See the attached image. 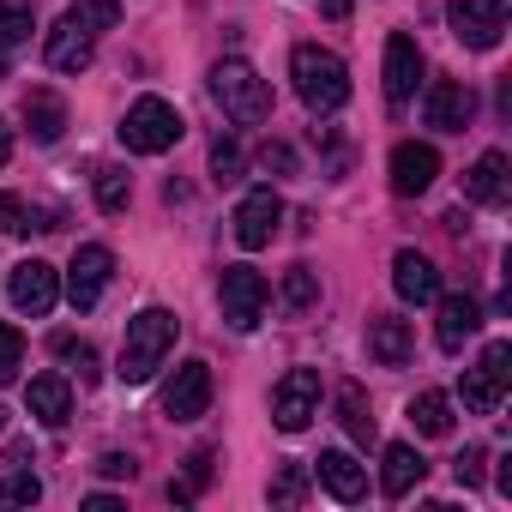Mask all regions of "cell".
I'll use <instances>...</instances> for the list:
<instances>
[{
	"mask_svg": "<svg viewBox=\"0 0 512 512\" xmlns=\"http://www.w3.org/2000/svg\"><path fill=\"white\" fill-rule=\"evenodd\" d=\"M175 332H181V320H175L169 308H139V314L127 320V338H121V362H115L121 386H145V380L163 368V356L175 350Z\"/></svg>",
	"mask_w": 512,
	"mask_h": 512,
	"instance_id": "1",
	"label": "cell"
},
{
	"mask_svg": "<svg viewBox=\"0 0 512 512\" xmlns=\"http://www.w3.org/2000/svg\"><path fill=\"white\" fill-rule=\"evenodd\" d=\"M290 79H296V97H302L314 115H338V109L350 103V67H344L332 49H320V43H302V49L290 55Z\"/></svg>",
	"mask_w": 512,
	"mask_h": 512,
	"instance_id": "2",
	"label": "cell"
},
{
	"mask_svg": "<svg viewBox=\"0 0 512 512\" xmlns=\"http://www.w3.org/2000/svg\"><path fill=\"white\" fill-rule=\"evenodd\" d=\"M211 97H217V109H223L235 127H260V121H272V85L253 73L241 55H229V61L211 67Z\"/></svg>",
	"mask_w": 512,
	"mask_h": 512,
	"instance_id": "3",
	"label": "cell"
},
{
	"mask_svg": "<svg viewBox=\"0 0 512 512\" xmlns=\"http://www.w3.org/2000/svg\"><path fill=\"white\" fill-rule=\"evenodd\" d=\"M181 133H187V121H181L175 103H163V97H139V103L121 115V145H127L133 157H163L169 145H181Z\"/></svg>",
	"mask_w": 512,
	"mask_h": 512,
	"instance_id": "4",
	"label": "cell"
},
{
	"mask_svg": "<svg viewBox=\"0 0 512 512\" xmlns=\"http://www.w3.org/2000/svg\"><path fill=\"white\" fill-rule=\"evenodd\" d=\"M217 302H223V320L235 332H253L266 320V302H272V284L253 272V266H223V284H217Z\"/></svg>",
	"mask_w": 512,
	"mask_h": 512,
	"instance_id": "5",
	"label": "cell"
},
{
	"mask_svg": "<svg viewBox=\"0 0 512 512\" xmlns=\"http://www.w3.org/2000/svg\"><path fill=\"white\" fill-rule=\"evenodd\" d=\"M506 386H512V344L494 338V344L482 350V362L464 374V404H470L476 416H494L500 398H506Z\"/></svg>",
	"mask_w": 512,
	"mask_h": 512,
	"instance_id": "6",
	"label": "cell"
},
{
	"mask_svg": "<svg viewBox=\"0 0 512 512\" xmlns=\"http://www.w3.org/2000/svg\"><path fill=\"white\" fill-rule=\"evenodd\" d=\"M314 416H320V368H290L272 386V422L284 434H302Z\"/></svg>",
	"mask_w": 512,
	"mask_h": 512,
	"instance_id": "7",
	"label": "cell"
},
{
	"mask_svg": "<svg viewBox=\"0 0 512 512\" xmlns=\"http://www.w3.org/2000/svg\"><path fill=\"white\" fill-rule=\"evenodd\" d=\"M446 19H452V37L464 49H500V37H506V0H446Z\"/></svg>",
	"mask_w": 512,
	"mask_h": 512,
	"instance_id": "8",
	"label": "cell"
},
{
	"mask_svg": "<svg viewBox=\"0 0 512 512\" xmlns=\"http://www.w3.org/2000/svg\"><path fill=\"white\" fill-rule=\"evenodd\" d=\"M109 278H115V253H109L103 241H85V247L73 253V266H67V302H73L79 314H91V308L103 302Z\"/></svg>",
	"mask_w": 512,
	"mask_h": 512,
	"instance_id": "9",
	"label": "cell"
},
{
	"mask_svg": "<svg viewBox=\"0 0 512 512\" xmlns=\"http://www.w3.org/2000/svg\"><path fill=\"white\" fill-rule=\"evenodd\" d=\"M422 121L440 127V133H464L476 121V91L464 79H434L428 97H422Z\"/></svg>",
	"mask_w": 512,
	"mask_h": 512,
	"instance_id": "10",
	"label": "cell"
},
{
	"mask_svg": "<svg viewBox=\"0 0 512 512\" xmlns=\"http://www.w3.org/2000/svg\"><path fill=\"white\" fill-rule=\"evenodd\" d=\"M211 410V368L205 362H181L175 380L163 386V416L169 422H199Z\"/></svg>",
	"mask_w": 512,
	"mask_h": 512,
	"instance_id": "11",
	"label": "cell"
},
{
	"mask_svg": "<svg viewBox=\"0 0 512 512\" xmlns=\"http://www.w3.org/2000/svg\"><path fill=\"white\" fill-rule=\"evenodd\" d=\"M278 223H284V199H278L272 187H253V193L235 205V241H241L247 253H253V247H272Z\"/></svg>",
	"mask_w": 512,
	"mask_h": 512,
	"instance_id": "12",
	"label": "cell"
},
{
	"mask_svg": "<svg viewBox=\"0 0 512 512\" xmlns=\"http://www.w3.org/2000/svg\"><path fill=\"white\" fill-rule=\"evenodd\" d=\"M416 79H422V43L410 31H392L386 37V103L404 109L416 97Z\"/></svg>",
	"mask_w": 512,
	"mask_h": 512,
	"instance_id": "13",
	"label": "cell"
},
{
	"mask_svg": "<svg viewBox=\"0 0 512 512\" xmlns=\"http://www.w3.org/2000/svg\"><path fill=\"white\" fill-rule=\"evenodd\" d=\"M7 296H13V308H19V314L43 320V314L61 302V278H55V266H49V260H25V266L13 272Z\"/></svg>",
	"mask_w": 512,
	"mask_h": 512,
	"instance_id": "14",
	"label": "cell"
},
{
	"mask_svg": "<svg viewBox=\"0 0 512 512\" xmlns=\"http://www.w3.org/2000/svg\"><path fill=\"white\" fill-rule=\"evenodd\" d=\"M434 175H440V151H434V145L404 139V145L392 151V193H398V199L428 193V187H434Z\"/></svg>",
	"mask_w": 512,
	"mask_h": 512,
	"instance_id": "15",
	"label": "cell"
},
{
	"mask_svg": "<svg viewBox=\"0 0 512 512\" xmlns=\"http://www.w3.org/2000/svg\"><path fill=\"white\" fill-rule=\"evenodd\" d=\"M91 55H97V37H91L73 13H67V19L49 31V43H43V61H49L55 73H85V67H91Z\"/></svg>",
	"mask_w": 512,
	"mask_h": 512,
	"instance_id": "16",
	"label": "cell"
},
{
	"mask_svg": "<svg viewBox=\"0 0 512 512\" xmlns=\"http://www.w3.org/2000/svg\"><path fill=\"white\" fill-rule=\"evenodd\" d=\"M392 290H398L404 302H416V308H428V302L440 296V272H434L428 253H416V247L398 253V260H392Z\"/></svg>",
	"mask_w": 512,
	"mask_h": 512,
	"instance_id": "17",
	"label": "cell"
},
{
	"mask_svg": "<svg viewBox=\"0 0 512 512\" xmlns=\"http://www.w3.org/2000/svg\"><path fill=\"white\" fill-rule=\"evenodd\" d=\"M464 199H470V205H506V199H512L506 151H482V157H476V169L464 175Z\"/></svg>",
	"mask_w": 512,
	"mask_h": 512,
	"instance_id": "18",
	"label": "cell"
},
{
	"mask_svg": "<svg viewBox=\"0 0 512 512\" xmlns=\"http://www.w3.org/2000/svg\"><path fill=\"white\" fill-rule=\"evenodd\" d=\"M410 350H416L410 320H398V314H374V320H368V356H374L380 368H404Z\"/></svg>",
	"mask_w": 512,
	"mask_h": 512,
	"instance_id": "19",
	"label": "cell"
},
{
	"mask_svg": "<svg viewBox=\"0 0 512 512\" xmlns=\"http://www.w3.org/2000/svg\"><path fill=\"white\" fill-rule=\"evenodd\" d=\"M314 476L326 482V494H332V500H362V494H368V470H362L344 446L320 452V458H314Z\"/></svg>",
	"mask_w": 512,
	"mask_h": 512,
	"instance_id": "20",
	"label": "cell"
},
{
	"mask_svg": "<svg viewBox=\"0 0 512 512\" xmlns=\"http://www.w3.org/2000/svg\"><path fill=\"white\" fill-rule=\"evenodd\" d=\"M434 302H440V326H434L440 350H464V338H476L482 326V302L476 296H434Z\"/></svg>",
	"mask_w": 512,
	"mask_h": 512,
	"instance_id": "21",
	"label": "cell"
},
{
	"mask_svg": "<svg viewBox=\"0 0 512 512\" xmlns=\"http://www.w3.org/2000/svg\"><path fill=\"white\" fill-rule=\"evenodd\" d=\"M25 404H31V416H37L43 428H67V416H73V392H67L61 374H37V380L25 386Z\"/></svg>",
	"mask_w": 512,
	"mask_h": 512,
	"instance_id": "22",
	"label": "cell"
},
{
	"mask_svg": "<svg viewBox=\"0 0 512 512\" xmlns=\"http://www.w3.org/2000/svg\"><path fill=\"white\" fill-rule=\"evenodd\" d=\"M25 121H31V139L37 145H55L67 133V103L49 85H37V91H25Z\"/></svg>",
	"mask_w": 512,
	"mask_h": 512,
	"instance_id": "23",
	"label": "cell"
},
{
	"mask_svg": "<svg viewBox=\"0 0 512 512\" xmlns=\"http://www.w3.org/2000/svg\"><path fill=\"white\" fill-rule=\"evenodd\" d=\"M422 470H428V464L416 458V446H404V440L386 446V458H380V494H386V500H404V494L422 482Z\"/></svg>",
	"mask_w": 512,
	"mask_h": 512,
	"instance_id": "24",
	"label": "cell"
},
{
	"mask_svg": "<svg viewBox=\"0 0 512 512\" xmlns=\"http://www.w3.org/2000/svg\"><path fill=\"white\" fill-rule=\"evenodd\" d=\"M338 422H344V434L356 440V446H374V416H368V398H362V386L356 380H344L338 386Z\"/></svg>",
	"mask_w": 512,
	"mask_h": 512,
	"instance_id": "25",
	"label": "cell"
},
{
	"mask_svg": "<svg viewBox=\"0 0 512 512\" xmlns=\"http://www.w3.org/2000/svg\"><path fill=\"white\" fill-rule=\"evenodd\" d=\"M410 422H416V434L446 440V434H452V398H446V392H416V398H410Z\"/></svg>",
	"mask_w": 512,
	"mask_h": 512,
	"instance_id": "26",
	"label": "cell"
},
{
	"mask_svg": "<svg viewBox=\"0 0 512 512\" xmlns=\"http://www.w3.org/2000/svg\"><path fill=\"white\" fill-rule=\"evenodd\" d=\"M314 308H320V278H314V266H290V272H284V314L302 320V314H314Z\"/></svg>",
	"mask_w": 512,
	"mask_h": 512,
	"instance_id": "27",
	"label": "cell"
},
{
	"mask_svg": "<svg viewBox=\"0 0 512 512\" xmlns=\"http://www.w3.org/2000/svg\"><path fill=\"white\" fill-rule=\"evenodd\" d=\"M37 31V13H31V0H0V49H25Z\"/></svg>",
	"mask_w": 512,
	"mask_h": 512,
	"instance_id": "28",
	"label": "cell"
},
{
	"mask_svg": "<svg viewBox=\"0 0 512 512\" xmlns=\"http://www.w3.org/2000/svg\"><path fill=\"white\" fill-rule=\"evenodd\" d=\"M211 464H217V452H211V446H199V452L187 458V476H181V482H169V500H175V506H187V500L211 482Z\"/></svg>",
	"mask_w": 512,
	"mask_h": 512,
	"instance_id": "29",
	"label": "cell"
},
{
	"mask_svg": "<svg viewBox=\"0 0 512 512\" xmlns=\"http://www.w3.org/2000/svg\"><path fill=\"white\" fill-rule=\"evenodd\" d=\"M127 199H133V181H127V169L103 163V169H97V205L115 217V211H127Z\"/></svg>",
	"mask_w": 512,
	"mask_h": 512,
	"instance_id": "30",
	"label": "cell"
},
{
	"mask_svg": "<svg viewBox=\"0 0 512 512\" xmlns=\"http://www.w3.org/2000/svg\"><path fill=\"white\" fill-rule=\"evenodd\" d=\"M211 175L229 187V181H241V139L235 133H217L211 139Z\"/></svg>",
	"mask_w": 512,
	"mask_h": 512,
	"instance_id": "31",
	"label": "cell"
},
{
	"mask_svg": "<svg viewBox=\"0 0 512 512\" xmlns=\"http://www.w3.org/2000/svg\"><path fill=\"white\" fill-rule=\"evenodd\" d=\"M55 356H67V362H73V374H79L85 386L103 374V368H97V350H91L85 338H73V332H61V338H55Z\"/></svg>",
	"mask_w": 512,
	"mask_h": 512,
	"instance_id": "32",
	"label": "cell"
},
{
	"mask_svg": "<svg viewBox=\"0 0 512 512\" xmlns=\"http://www.w3.org/2000/svg\"><path fill=\"white\" fill-rule=\"evenodd\" d=\"M308 500V464H284L272 476V506H302Z\"/></svg>",
	"mask_w": 512,
	"mask_h": 512,
	"instance_id": "33",
	"label": "cell"
},
{
	"mask_svg": "<svg viewBox=\"0 0 512 512\" xmlns=\"http://www.w3.org/2000/svg\"><path fill=\"white\" fill-rule=\"evenodd\" d=\"M43 500V482L31 470H13V476H0V506H37Z\"/></svg>",
	"mask_w": 512,
	"mask_h": 512,
	"instance_id": "34",
	"label": "cell"
},
{
	"mask_svg": "<svg viewBox=\"0 0 512 512\" xmlns=\"http://www.w3.org/2000/svg\"><path fill=\"white\" fill-rule=\"evenodd\" d=\"M73 19L97 37V31H109V25H121V0H79L73 7Z\"/></svg>",
	"mask_w": 512,
	"mask_h": 512,
	"instance_id": "35",
	"label": "cell"
},
{
	"mask_svg": "<svg viewBox=\"0 0 512 512\" xmlns=\"http://www.w3.org/2000/svg\"><path fill=\"white\" fill-rule=\"evenodd\" d=\"M19 368H25V338H19V326H0V386H13Z\"/></svg>",
	"mask_w": 512,
	"mask_h": 512,
	"instance_id": "36",
	"label": "cell"
},
{
	"mask_svg": "<svg viewBox=\"0 0 512 512\" xmlns=\"http://www.w3.org/2000/svg\"><path fill=\"white\" fill-rule=\"evenodd\" d=\"M482 464H488V452H482V446H464V452L452 458V476H458L464 488H476V482H482Z\"/></svg>",
	"mask_w": 512,
	"mask_h": 512,
	"instance_id": "37",
	"label": "cell"
},
{
	"mask_svg": "<svg viewBox=\"0 0 512 512\" xmlns=\"http://www.w3.org/2000/svg\"><path fill=\"white\" fill-rule=\"evenodd\" d=\"M260 169H278V175H296V151L284 139H266L260 145Z\"/></svg>",
	"mask_w": 512,
	"mask_h": 512,
	"instance_id": "38",
	"label": "cell"
},
{
	"mask_svg": "<svg viewBox=\"0 0 512 512\" xmlns=\"http://www.w3.org/2000/svg\"><path fill=\"white\" fill-rule=\"evenodd\" d=\"M97 470H103V476H115V482H121V476L133 482V470H139V464H133L127 452H103V458H97Z\"/></svg>",
	"mask_w": 512,
	"mask_h": 512,
	"instance_id": "39",
	"label": "cell"
},
{
	"mask_svg": "<svg viewBox=\"0 0 512 512\" xmlns=\"http://www.w3.org/2000/svg\"><path fill=\"white\" fill-rule=\"evenodd\" d=\"M0 229H19V199L0 193Z\"/></svg>",
	"mask_w": 512,
	"mask_h": 512,
	"instance_id": "40",
	"label": "cell"
},
{
	"mask_svg": "<svg viewBox=\"0 0 512 512\" xmlns=\"http://www.w3.org/2000/svg\"><path fill=\"white\" fill-rule=\"evenodd\" d=\"M13 163V127H7V115H0V169Z\"/></svg>",
	"mask_w": 512,
	"mask_h": 512,
	"instance_id": "41",
	"label": "cell"
},
{
	"mask_svg": "<svg viewBox=\"0 0 512 512\" xmlns=\"http://www.w3.org/2000/svg\"><path fill=\"white\" fill-rule=\"evenodd\" d=\"M85 506H91V512H121V500H115V494H85Z\"/></svg>",
	"mask_w": 512,
	"mask_h": 512,
	"instance_id": "42",
	"label": "cell"
},
{
	"mask_svg": "<svg viewBox=\"0 0 512 512\" xmlns=\"http://www.w3.org/2000/svg\"><path fill=\"white\" fill-rule=\"evenodd\" d=\"M350 13V0H326V19H344Z\"/></svg>",
	"mask_w": 512,
	"mask_h": 512,
	"instance_id": "43",
	"label": "cell"
},
{
	"mask_svg": "<svg viewBox=\"0 0 512 512\" xmlns=\"http://www.w3.org/2000/svg\"><path fill=\"white\" fill-rule=\"evenodd\" d=\"M7 61H13V55H7V49H0V79H7Z\"/></svg>",
	"mask_w": 512,
	"mask_h": 512,
	"instance_id": "44",
	"label": "cell"
},
{
	"mask_svg": "<svg viewBox=\"0 0 512 512\" xmlns=\"http://www.w3.org/2000/svg\"><path fill=\"white\" fill-rule=\"evenodd\" d=\"M0 428H7V410H0Z\"/></svg>",
	"mask_w": 512,
	"mask_h": 512,
	"instance_id": "45",
	"label": "cell"
}]
</instances>
